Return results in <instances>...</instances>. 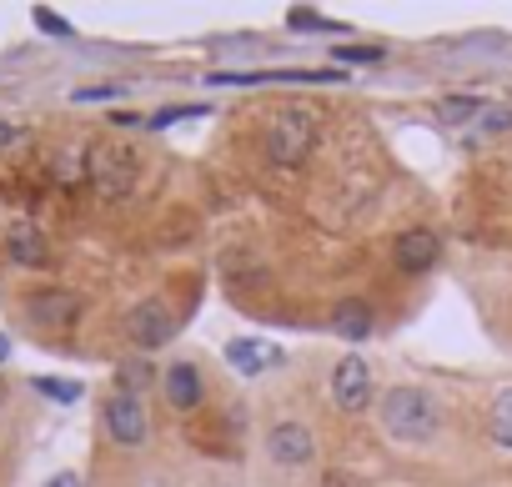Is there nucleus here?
<instances>
[{"label":"nucleus","instance_id":"nucleus-1","mask_svg":"<svg viewBox=\"0 0 512 487\" xmlns=\"http://www.w3.org/2000/svg\"><path fill=\"white\" fill-rule=\"evenodd\" d=\"M382 427L402 442H427L437 432V402L422 387H392L382 397Z\"/></svg>","mask_w":512,"mask_h":487},{"label":"nucleus","instance_id":"nucleus-2","mask_svg":"<svg viewBox=\"0 0 512 487\" xmlns=\"http://www.w3.org/2000/svg\"><path fill=\"white\" fill-rule=\"evenodd\" d=\"M317 146V121L307 111H282L272 126H267V156L277 166H302L307 151Z\"/></svg>","mask_w":512,"mask_h":487},{"label":"nucleus","instance_id":"nucleus-3","mask_svg":"<svg viewBox=\"0 0 512 487\" xmlns=\"http://www.w3.org/2000/svg\"><path fill=\"white\" fill-rule=\"evenodd\" d=\"M86 181L101 196H126L136 186V156L126 146H91L86 151Z\"/></svg>","mask_w":512,"mask_h":487},{"label":"nucleus","instance_id":"nucleus-4","mask_svg":"<svg viewBox=\"0 0 512 487\" xmlns=\"http://www.w3.org/2000/svg\"><path fill=\"white\" fill-rule=\"evenodd\" d=\"M332 392H337V407H342V412H362V407H372V367H367L357 352L342 357L337 372H332Z\"/></svg>","mask_w":512,"mask_h":487},{"label":"nucleus","instance_id":"nucleus-5","mask_svg":"<svg viewBox=\"0 0 512 487\" xmlns=\"http://www.w3.org/2000/svg\"><path fill=\"white\" fill-rule=\"evenodd\" d=\"M26 312H31V322H36L41 332H66V327H76L81 302H76L71 292H36V297L26 302Z\"/></svg>","mask_w":512,"mask_h":487},{"label":"nucleus","instance_id":"nucleus-6","mask_svg":"<svg viewBox=\"0 0 512 487\" xmlns=\"http://www.w3.org/2000/svg\"><path fill=\"white\" fill-rule=\"evenodd\" d=\"M126 332H131V342H136V347H161V342H171L176 317H171L161 302H141V307L126 317Z\"/></svg>","mask_w":512,"mask_h":487},{"label":"nucleus","instance_id":"nucleus-7","mask_svg":"<svg viewBox=\"0 0 512 487\" xmlns=\"http://www.w3.org/2000/svg\"><path fill=\"white\" fill-rule=\"evenodd\" d=\"M106 432H111L121 447L146 442V412H141V402H136L131 392H121V397L106 402Z\"/></svg>","mask_w":512,"mask_h":487},{"label":"nucleus","instance_id":"nucleus-8","mask_svg":"<svg viewBox=\"0 0 512 487\" xmlns=\"http://www.w3.org/2000/svg\"><path fill=\"white\" fill-rule=\"evenodd\" d=\"M392 257H397V267H402V272H427V267H437V236H432V231H422V226H412V231H402V236H397Z\"/></svg>","mask_w":512,"mask_h":487},{"label":"nucleus","instance_id":"nucleus-9","mask_svg":"<svg viewBox=\"0 0 512 487\" xmlns=\"http://www.w3.org/2000/svg\"><path fill=\"white\" fill-rule=\"evenodd\" d=\"M267 447H272V457H277V462L302 467V462L312 457V447H317V442H312V432H307L302 422H282V427H272V442H267Z\"/></svg>","mask_w":512,"mask_h":487},{"label":"nucleus","instance_id":"nucleus-10","mask_svg":"<svg viewBox=\"0 0 512 487\" xmlns=\"http://www.w3.org/2000/svg\"><path fill=\"white\" fill-rule=\"evenodd\" d=\"M201 397H206V387H201V372H196L191 362H176V367L166 372V402H171V407H181V412H191Z\"/></svg>","mask_w":512,"mask_h":487},{"label":"nucleus","instance_id":"nucleus-11","mask_svg":"<svg viewBox=\"0 0 512 487\" xmlns=\"http://www.w3.org/2000/svg\"><path fill=\"white\" fill-rule=\"evenodd\" d=\"M6 252H11V262H16V267H46V236H41L36 226L16 221V226H11V236H6Z\"/></svg>","mask_w":512,"mask_h":487},{"label":"nucleus","instance_id":"nucleus-12","mask_svg":"<svg viewBox=\"0 0 512 487\" xmlns=\"http://www.w3.org/2000/svg\"><path fill=\"white\" fill-rule=\"evenodd\" d=\"M226 362H231L241 377H256L267 362H282V352H277V347H262L256 337H236V342L226 347Z\"/></svg>","mask_w":512,"mask_h":487},{"label":"nucleus","instance_id":"nucleus-13","mask_svg":"<svg viewBox=\"0 0 512 487\" xmlns=\"http://www.w3.org/2000/svg\"><path fill=\"white\" fill-rule=\"evenodd\" d=\"M332 332L347 337V342H362V337L372 332V307H367V302H342V307L332 312Z\"/></svg>","mask_w":512,"mask_h":487},{"label":"nucleus","instance_id":"nucleus-14","mask_svg":"<svg viewBox=\"0 0 512 487\" xmlns=\"http://www.w3.org/2000/svg\"><path fill=\"white\" fill-rule=\"evenodd\" d=\"M482 111V101H472V96H447L442 106H437V121L442 126H462V121H472Z\"/></svg>","mask_w":512,"mask_h":487},{"label":"nucleus","instance_id":"nucleus-15","mask_svg":"<svg viewBox=\"0 0 512 487\" xmlns=\"http://www.w3.org/2000/svg\"><path fill=\"white\" fill-rule=\"evenodd\" d=\"M492 437L502 447H512V387L497 392V402H492Z\"/></svg>","mask_w":512,"mask_h":487},{"label":"nucleus","instance_id":"nucleus-16","mask_svg":"<svg viewBox=\"0 0 512 487\" xmlns=\"http://www.w3.org/2000/svg\"><path fill=\"white\" fill-rule=\"evenodd\" d=\"M36 387H41L46 397H56V402H76V397H81V387H76V382H56V377H41Z\"/></svg>","mask_w":512,"mask_h":487},{"label":"nucleus","instance_id":"nucleus-17","mask_svg":"<svg viewBox=\"0 0 512 487\" xmlns=\"http://www.w3.org/2000/svg\"><path fill=\"white\" fill-rule=\"evenodd\" d=\"M337 61H382V51L377 46H342Z\"/></svg>","mask_w":512,"mask_h":487},{"label":"nucleus","instance_id":"nucleus-18","mask_svg":"<svg viewBox=\"0 0 512 487\" xmlns=\"http://www.w3.org/2000/svg\"><path fill=\"white\" fill-rule=\"evenodd\" d=\"M36 21H41V31H51V36H71V26H66L56 11H36Z\"/></svg>","mask_w":512,"mask_h":487},{"label":"nucleus","instance_id":"nucleus-19","mask_svg":"<svg viewBox=\"0 0 512 487\" xmlns=\"http://www.w3.org/2000/svg\"><path fill=\"white\" fill-rule=\"evenodd\" d=\"M507 126H512V111H502V106L482 116V131H507Z\"/></svg>","mask_w":512,"mask_h":487},{"label":"nucleus","instance_id":"nucleus-20","mask_svg":"<svg viewBox=\"0 0 512 487\" xmlns=\"http://www.w3.org/2000/svg\"><path fill=\"white\" fill-rule=\"evenodd\" d=\"M121 382H131V387H141V382H151V372H146L141 362H126V367H121Z\"/></svg>","mask_w":512,"mask_h":487},{"label":"nucleus","instance_id":"nucleus-21","mask_svg":"<svg viewBox=\"0 0 512 487\" xmlns=\"http://www.w3.org/2000/svg\"><path fill=\"white\" fill-rule=\"evenodd\" d=\"M106 96H116V86H86V91H76V101H106Z\"/></svg>","mask_w":512,"mask_h":487},{"label":"nucleus","instance_id":"nucleus-22","mask_svg":"<svg viewBox=\"0 0 512 487\" xmlns=\"http://www.w3.org/2000/svg\"><path fill=\"white\" fill-rule=\"evenodd\" d=\"M46 487H81V477H76V472H61V477H51Z\"/></svg>","mask_w":512,"mask_h":487},{"label":"nucleus","instance_id":"nucleus-23","mask_svg":"<svg viewBox=\"0 0 512 487\" xmlns=\"http://www.w3.org/2000/svg\"><path fill=\"white\" fill-rule=\"evenodd\" d=\"M6 352H11V342H6V337H0V362H6Z\"/></svg>","mask_w":512,"mask_h":487},{"label":"nucleus","instance_id":"nucleus-24","mask_svg":"<svg viewBox=\"0 0 512 487\" xmlns=\"http://www.w3.org/2000/svg\"><path fill=\"white\" fill-rule=\"evenodd\" d=\"M0 397H6V387H0Z\"/></svg>","mask_w":512,"mask_h":487}]
</instances>
